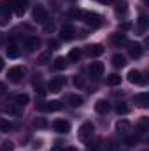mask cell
Segmentation results:
<instances>
[{"instance_id": "6da1fadb", "label": "cell", "mask_w": 149, "mask_h": 151, "mask_svg": "<svg viewBox=\"0 0 149 151\" xmlns=\"http://www.w3.org/2000/svg\"><path fill=\"white\" fill-rule=\"evenodd\" d=\"M84 21H86V25H90L91 28H97V27H100L102 25V16L100 14H97V12H91V11H82V16H81Z\"/></svg>"}, {"instance_id": "7a4b0ae2", "label": "cell", "mask_w": 149, "mask_h": 151, "mask_svg": "<svg viewBox=\"0 0 149 151\" xmlns=\"http://www.w3.org/2000/svg\"><path fill=\"white\" fill-rule=\"evenodd\" d=\"M93 132H95V127H93V123H90V121H86V123H82L81 127H79V132H77V137H79V141H82V142H86L90 137H93Z\"/></svg>"}, {"instance_id": "3957f363", "label": "cell", "mask_w": 149, "mask_h": 151, "mask_svg": "<svg viewBox=\"0 0 149 151\" xmlns=\"http://www.w3.org/2000/svg\"><path fill=\"white\" fill-rule=\"evenodd\" d=\"M63 107V104L60 102V100H51V102H42V104H39L37 109L39 111H60Z\"/></svg>"}, {"instance_id": "277c9868", "label": "cell", "mask_w": 149, "mask_h": 151, "mask_svg": "<svg viewBox=\"0 0 149 151\" xmlns=\"http://www.w3.org/2000/svg\"><path fill=\"white\" fill-rule=\"evenodd\" d=\"M63 84H65V77H62V76H58V77H53L51 81H49V84H47V88L53 91V93H58V91H62V88H63Z\"/></svg>"}, {"instance_id": "5b68a950", "label": "cell", "mask_w": 149, "mask_h": 151, "mask_svg": "<svg viewBox=\"0 0 149 151\" xmlns=\"http://www.w3.org/2000/svg\"><path fill=\"white\" fill-rule=\"evenodd\" d=\"M23 76H25V70H23L21 67H12V69H9V72H7L9 81H12V83H19V81L23 79Z\"/></svg>"}, {"instance_id": "8992f818", "label": "cell", "mask_w": 149, "mask_h": 151, "mask_svg": "<svg viewBox=\"0 0 149 151\" xmlns=\"http://www.w3.org/2000/svg\"><path fill=\"white\" fill-rule=\"evenodd\" d=\"M34 19L37 23H46L47 21V11L42 5H35L34 7Z\"/></svg>"}, {"instance_id": "52a82bcc", "label": "cell", "mask_w": 149, "mask_h": 151, "mask_svg": "<svg viewBox=\"0 0 149 151\" xmlns=\"http://www.w3.org/2000/svg\"><path fill=\"white\" fill-rule=\"evenodd\" d=\"M60 37L63 40H72L75 37V28L72 25H63L62 30H60Z\"/></svg>"}, {"instance_id": "ba28073f", "label": "cell", "mask_w": 149, "mask_h": 151, "mask_svg": "<svg viewBox=\"0 0 149 151\" xmlns=\"http://www.w3.org/2000/svg\"><path fill=\"white\" fill-rule=\"evenodd\" d=\"M128 81L132 83V84H144L146 83V77L142 76V72H139V70H130L128 72Z\"/></svg>"}, {"instance_id": "9c48e42d", "label": "cell", "mask_w": 149, "mask_h": 151, "mask_svg": "<svg viewBox=\"0 0 149 151\" xmlns=\"http://www.w3.org/2000/svg\"><path fill=\"white\" fill-rule=\"evenodd\" d=\"M53 128L60 134H67V132H70V123L67 119H56L53 123Z\"/></svg>"}, {"instance_id": "30bf717a", "label": "cell", "mask_w": 149, "mask_h": 151, "mask_svg": "<svg viewBox=\"0 0 149 151\" xmlns=\"http://www.w3.org/2000/svg\"><path fill=\"white\" fill-rule=\"evenodd\" d=\"M104 46H100V44H91V46H88L86 47V55L88 56H91V58H95V56H100V55H104Z\"/></svg>"}, {"instance_id": "8fae6325", "label": "cell", "mask_w": 149, "mask_h": 151, "mask_svg": "<svg viewBox=\"0 0 149 151\" xmlns=\"http://www.w3.org/2000/svg\"><path fill=\"white\" fill-rule=\"evenodd\" d=\"M128 53L132 58H140L142 56V46L139 42H128Z\"/></svg>"}, {"instance_id": "7c38bea8", "label": "cell", "mask_w": 149, "mask_h": 151, "mask_svg": "<svg viewBox=\"0 0 149 151\" xmlns=\"http://www.w3.org/2000/svg\"><path fill=\"white\" fill-rule=\"evenodd\" d=\"M102 74H104V63H102V62H93V63L90 65V76L100 77Z\"/></svg>"}, {"instance_id": "4fadbf2b", "label": "cell", "mask_w": 149, "mask_h": 151, "mask_svg": "<svg viewBox=\"0 0 149 151\" xmlns=\"http://www.w3.org/2000/svg\"><path fill=\"white\" fill-rule=\"evenodd\" d=\"M116 130H117L119 134H123V135H128V134L132 132V125H130V121H126V119H121V121H117V125H116Z\"/></svg>"}, {"instance_id": "5bb4252c", "label": "cell", "mask_w": 149, "mask_h": 151, "mask_svg": "<svg viewBox=\"0 0 149 151\" xmlns=\"http://www.w3.org/2000/svg\"><path fill=\"white\" fill-rule=\"evenodd\" d=\"M95 109H97V113H100V114H107V113H109V109H111V104H109L107 100L100 99V100H97Z\"/></svg>"}, {"instance_id": "9a60e30c", "label": "cell", "mask_w": 149, "mask_h": 151, "mask_svg": "<svg viewBox=\"0 0 149 151\" xmlns=\"http://www.w3.org/2000/svg\"><path fill=\"white\" fill-rule=\"evenodd\" d=\"M27 5H28V0H14V12L18 16H23L27 11Z\"/></svg>"}, {"instance_id": "2e32d148", "label": "cell", "mask_w": 149, "mask_h": 151, "mask_svg": "<svg viewBox=\"0 0 149 151\" xmlns=\"http://www.w3.org/2000/svg\"><path fill=\"white\" fill-rule=\"evenodd\" d=\"M39 46H40V40L37 37H28L25 40V47H27V51H35Z\"/></svg>"}, {"instance_id": "e0dca14e", "label": "cell", "mask_w": 149, "mask_h": 151, "mask_svg": "<svg viewBox=\"0 0 149 151\" xmlns=\"http://www.w3.org/2000/svg\"><path fill=\"white\" fill-rule=\"evenodd\" d=\"M135 104H139L140 107H148L149 106V93H139V95H135Z\"/></svg>"}, {"instance_id": "ac0fdd59", "label": "cell", "mask_w": 149, "mask_h": 151, "mask_svg": "<svg viewBox=\"0 0 149 151\" xmlns=\"http://www.w3.org/2000/svg\"><path fill=\"white\" fill-rule=\"evenodd\" d=\"M112 65H114L116 69H121V67H125V65H126V60H125V56H123V55H119V53H117V55H114V56H112Z\"/></svg>"}, {"instance_id": "d6986e66", "label": "cell", "mask_w": 149, "mask_h": 151, "mask_svg": "<svg viewBox=\"0 0 149 151\" xmlns=\"http://www.w3.org/2000/svg\"><path fill=\"white\" fill-rule=\"evenodd\" d=\"M67 104H70L72 107H79V106H82V97H79V95H67Z\"/></svg>"}, {"instance_id": "ffe728a7", "label": "cell", "mask_w": 149, "mask_h": 151, "mask_svg": "<svg viewBox=\"0 0 149 151\" xmlns=\"http://www.w3.org/2000/svg\"><path fill=\"white\" fill-rule=\"evenodd\" d=\"M112 42L116 44V46H123V44H128V39H126V34H114L112 35Z\"/></svg>"}, {"instance_id": "44dd1931", "label": "cell", "mask_w": 149, "mask_h": 151, "mask_svg": "<svg viewBox=\"0 0 149 151\" xmlns=\"http://www.w3.org/2000/svg\"><path fill=\"white\" fill-rule=\"evenodd\" d=\"M5 53H7L9 58H18V56H19V47H18L16 44H9Z\"/></svg>"}, {"instance_id": "7402d4cb", "label": "cell", "mask_w": 149, "mask_h": 151, "mask_svg": "<svg viewBox=\"0 0 149 151\" xmlns=\"http://www.w3.org/2000/svg\"><path fill=\"white\" fill-rule=\"evenodd\" d=\"M16 106H19V107H23V106H27L28 102H30V97L27 95V93H19V95H16Z\"/></svg>"}, {"instance_id": "603a6c76", "label": "cell", "mask_w": 149, "mask_h": 151, "mask_svg": "<svg viewBox=\"0 0 149 151\" xmlns=\"http://www.w3.org/2000/svg\"><path fill=\"white\" fill-rule=\"evenodd\" d=\"M11 130H12V123H11L9 119H5V118H0V132L7 134V132H11Z\"/></svg>"}, {"instance_id": "cb8c5ba5", "label": "cell", "mask_w": 149, "mask_h": 151, "mask_svg": "<svg viewBox=\"0 0 149 151\" xmlns=\"http://www.w3.org/2000/svg\"><path fill=\"white\" fill-rule=\"evenodd\" d=\"M53 67H54L56 70H63V69L67 67V62H65V58H63V56H58V58H54V62H53Z\"/></svg>"}, {"instance_id": "d4e9b609", "label": "cell", "mask_w": 149, "mask_h": 151, "mask_svg": "<svg viewBox=\"0 0 149 151\" xmlns=\"http://www.w3.org/2000/svg\"><path fill=\"white\" fill-rule=\"evenodd\" d=\"M49 62H51V51H46V53L39 55V58H37L39 65H46V63H49Z\"/></svg>"}, {"instance_id": "484cf974", "label": "cell", "mask_w": 149, "mask_h": 151, "mask_svg": "<svg viewBox=\"0 0 149 151\" xmlns=\"http://www.w3.org/2000/svg\"><path fill=\"white\" fill-rule=\"evenodd\" d=\"M128 111H130V107L125 102H117L116 104V113L117 114H128Z\"/></svg>"}, {"instance_id": "4316f807", "label": "cell", "mask_w": 149, "mask_h": 151, "mask_svg": "<svg viewBox=\"0 0 149 151\" xmlns=\"http://www.w3.org/2000/svg\"><path fill=\"white\" fill-rule=\"evenodd\" d=\"M79 58H81V51H79V47L70 49V53H69V60H70V62H79Z\"/></svg>"}, {"instance_id": "83f0119b", "label": "cell", "mask_w": 149, "mask_h": 151, "mask_svg": "<svg viewBox=\"0 0 149 151\" xmlns=\"http://www.w3.org/2000/svg\"><path fill=\"white\" fill-rule=\"evenodd\" d=\"M148 127H149V119L148 118H142L139 121V134H146L148 132Z\"/></svg>"}, {"instance_id": "f1b7e54d", "label": "cell", "mask_w": 149, "mask_h": 151, "mask_svg": "<svg viewBox=\"0 0 149 151\" xmlns=\"http://www.w3.org/2000/svg\"><path fill=\"white\" fill-rule=\"evenodd\" d=\"M107 83L111 84V86H117V84H121V76L117 74H111L107 77Z\"/></svg>"}, {"instance_id": "f546056e", "label": "cell", "mask_w": 149, "mask_h": 151, "mask_svg": "<svg viewBox=\"0 0 149 151\" xmlns=\"http://www.w3.org/2000/svg\"><path fill=\"white\" fill-rule=\"evenodd\" d=\"M126 12V2H117V5H116V14L119 16V14H125Z\"/></svg>"}, {"instance_id": "4dcf8cb0", "label": "cell", "mask_w": 149, "mask_h": 151, "mask_svg": "<svg viewBox=\"0 0 149 151\" xmlns=\"http://www.w3.org/2000/svg\"><path fill=\"white\" fill-rule=\"evenodd\" d=\"M139 27H140V30H146V27H148V16L146 14L139 16Z\"/></svg>"}, {"instance_id": "1f68e13d", "label": "cell", "mask_w": 149, "mask_h": 151, "mask_svg": "<svg viewBox=\"0 0 149 151\" xmlns=\"http://www.w3.org/2000/svg\"><path fill=\"white\" fill-rule=\"evenodd\" d=\"M34 127H37V128H46V127H47V121L42 119V118H37V119H34Z\"/></svg>"}, {"instance_id": "d6a6232c", "label": "cell", "mask_w": 149, "mask_h": 151, "mask_svg": "<svg viewBox=\"0 0 149 151\" xmlns=\"http://www.w3.org/2000/svg\"><path fill=\"white\" fill-rule=\"evenodd\" d=\"M14 150V144L11 142V141H5V142H2V146H0V151H12Z\"/></svg>"}, {"instance_id": "836d02e7", "label": "cell", "mask_w": 149, "mask_h": 151, "mask_svg": "<svg viewBox=\"0 0 149 151\" xmlns=\"http://www.w3.org/2000/svg\"><path fill=\"white\" fill-rule=\"evenodd\" d=\"M4 111L7 114H19V109L18 107H14V106H5L4 107Z\"/></svg>"}, {"instance_id": "e575fe53", "label": "cell", "mask_w": 149, "mask_h": 151, "mask_svg": "<svg viewBox=\"0 0 149 151\" xmlns=\"http://www.w3.org/2000/svg\"><path fill=\"white\" fill-rule=\"evenodd\" d=\"M53 151H77L74 146H63V148H54Z\"/></svg>"}, {"instance_id": "d590c367", "label": "cell", "mask_w": 149, "mask_h": 151, "mask_svg": "<svg viewBox=\"0 0 149 151\" xmlns=\"http://www.w3.org/2000/svg\"><path fill=\"white\" fill-rule=\"evenodd\" d=\"M74 83H75V86H84V79H82L81 76H75Z\"/></svg>"}, {"instance_id": "8d00e7d4", "label": "cell", "mask_w": 149, "mask_h": 151, "mask_svg": "<svg viewBox=\"0 0 149 151\" xmlns=\"http://www.w3.org/2000/svg\"><path fill=\"white\" fill-rule=\"evenodd\" d=\"M5 93H7V88L4 83H0V95H5Z\"/></svg>"}, {"instance_id": "74e56055", "label": "cell", "mask_w": 149, "mask_h": 151, "mask_svg": "<svg viewBox=\"0 0 149 151\" xmlns=\"http://www.w3.org/2000/svg\"><path fill=\"white\" fill-rule=\"evenodd\" d=\"M49 47H51V49H56V47H58V42H56V40H49Z\"/></svg>"}, {"instance_id": "f35d334b", "label": "cell", "mask_w": 149, "mask_h": 151, "mask_svg": "<svg viewBox=\"0 0 149 151\" xmlns=\"http://www.w3.org/2000/svg\"><path fill=\"white\" fill-rule=\"evenodd\" d=\"M40 144H42V141H34V146H32V148L37 150V148H40Z\"/></svg>"}, {"instance_id": "ab89813d", "label": "cell", "mask_w": 149, "mask_h": 151, "mask_svg": "<svg viewBox=\"0 0 149 151\" xmlns=\"http://www.w3.org/2000/svg\"><path fill=\"white\" fill-rule=\"evenodd\" d=\"M98 2H100V4H112L114 0H98Z\"/></svg>"}, {"instance_id": "60d3db41", "label": "cell", "mask_w": 149, "mask_h": 151, "mask_svg": "<svg viewBox=\"0 0 149 151\" xmlns=\"http://www.w3.org/2000/svg\"><path fill=\"white\" fill-rule=\"evenodd\" d=\"M2 69H4V60L0 58V70H2Z\"/></svg>"}, {"instance_id": "b9f144b4", "label": "cell", "mask_w": 149, "mask_h": 151, "mask_svg": "<svg viewBox=\"0 0 149 151\" xmlns=\"http://www.w3.org/2000/svg\"><path fill=\"white\" fill-rule=\"evenodd\" d=\"M69 2H75V0H69Z\"/></svg>"}]
</instances>
